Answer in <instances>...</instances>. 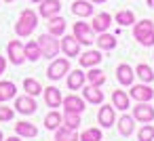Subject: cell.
<instances>
[{"instance_id": "obj_1", "label": "cell", "mask_w": 154, "mask_h": 141, "mask_svg": "<svg viewBox=\"0 0 154 141\" xmlns=\"http://www.w3.org/2000/svg\"><path fill=\"white\" fill-rule=\"evenodd\" d=\"M36 26H38V15L32 9H23L19 19H17V23H15V34L26 38V36H30L36 30Z\"/></svg>"}, {"instance_id": "obj_2", "label": "cell", "mask_w": 154, "mask_h": 141, "mask_svg": "<svg viewBox=\"0 0 154 141\" xmlns=\"http://www.w3.org/2000/svg\"><path fill=\"white\" fill-rule=\"evenodd\" d=\"M133 38L141 46H152L154 44V23L150 19H141L133 26Z\"/></svg>"}, {"instance_id": "obj_3", "label": "cell", "mask_w": 154, "mask_h": 141, "mask_svg": "<svg viewBox=\"0 0 154 141\" xmlns=\"http://www.w3.org/2000/svg\"><path fill=\"white\" fill-rule=\"evenodd\" d=\"M36 42H38V46H40V51H42V57H47V59L57 57L59 51H61L59 40H57V36H53V34H42Z\"/></svg>"}, {"instance_id": "obj_4", "label": "cell", "mask_w": 154, "mask_h": 141, "mask_svg": "<svg viewBox=\"0 0 154 141\" xmlns=\"http://www.w3.org/2000/svg\"><path fill=\"white\" fill-rule=\"evenodd\" d=\"M7 55H9V59H11L13 65H23V63L28 61V59H26V49H23V44H21L19 40H11V42H9Z\"/></svg>"}, {"instance_id": "obj_5", "label": "cell", "mask_w": 154, "mask_h": 141, "mask_svg": "<svg viewBox=\"0 0 154 141\" xmlns=\"http://www.w3.org/2000/svg\"><path fill=\"white\" fill-rule=\"evenodd\" d=\"M68 72H70V61L68 59H53L49 70H47V76L51 80H61Z\"/></svg>"}, {"instance_id": "obj_6", "label": "cell", "mask_w": 154, "mask_h": 141, "mask_svg": "<svg viewBox=\"0 0 154 141\" xmlns=\"http://www.w3.org/2000/svg\"><path fill=\"white\" fill-rule=\"evenodd\" d=\"M74 36H76V40L80 42V44H93L95 40H93V28L91 26H87L85 21H76L74 23Z\"/></svg>"}, {"instance_id": "obj_7", "label": "cell", "mask_w": 154, "mask_h": 141, "mask_svg": "<svg viewBox=\"0 0 154 141\" xmlns=\"http://www.w3.org/2000/svg\"><path fill=\"white\" fill-rule=\"evenodd\" d=\"M59 46H61V51H63V55L66 57H78V53H80V42L76 40V36L72 34V36H63L61 40H59Z\"/></svg>"}, {"instance_id": "obj_8", "label": "cell", "mask_w": 154, "mask_h": 141, "mask_svg": "<svg viewBox=\"0 0 154 141\" xmlns=\"http://www.w3.org/2000/svg\"><path fill=\"white\" fill-rule=\"evenodd\" d=\"M129 97L135 99L137 103H141V101H150V99H154V91H152L148 84H131Z\"/></svg>"}, {"instance_id": "obj_9", "label": "cell", "mask_w": 154, "mask_h": 141, "mask_svg": "<svg viewBox=\"0 0 154 141\" xmlns=\"http://www.w3.org/2000/svg\"><path fill=\"white\" fill-rule=\"evenodd\" d=\"M15 110L19 112V114H34L36 110H38V105H36V99L34 97H30V95H19V97H15Z\"/></svg>"}, {"instance_id": "obj_10", "label": "cell", "mask_w": 154, "mask_h": 141, "mask_svg": "<svg viewBox=\"0 0 154 141\" xmlns=\"http://www.w3.org/2000/svg\"><path fill=\"white\" fill-rule=\"evenodd\" d=\"M133 118L137 122H152L154 120V107L148 101H141L133 107Z\"/></svg>"}, {"instance_id": "obj_11", "label": "cell", "mask_w": 154, "mask_h": 141, "mask_svg": "<svg viewBox=\"0 0 154 141\" xmlns=\"http://www.w3.org/2000/svg\"><path fill=\"white\" fill-rule=\"evenodd\" d=\"M97 120H99V124L103 126V128H110V126H114V122H116V112H114V105H101L99 107V112H97Z\"/></svg>"}, {"instance_id": "obj_12", "label": "cell", "mask_w": 154, "mask_h": 141, "mask_svg": "<svg viewBox=\"0 0 154 141\" xmlns=\"http://www.w3.org/2000/svg\"><path fill=\"white\" fill-rule=\"evenodd\" d=\"M133 78H135V70L129 63H120L116 68V80L120 82V86H131L133 84Z\"/></svg>"}, {"instance_id": "obj_13", "label": "cell", "mask_w": 154, "mask_h": 141, "mask_svg": "<svg viewBox=\"0 0 154 141\" xmlns=\"http://www.w3.org/2000/svg\"><path fill=\"white\" fill-rule=\"evenodd\" d=\"M61 105H63V110H68V112H78V114H82L85 107H87L85 99H82V97H76V95H68V97H63Z\"/></svg>"}, {"instance_id": "obj_14", "label": "cell", "mask_w": 154, "mask_h": 141, "mask_svg": "<svg viewBox=\"0 0 154 141\" xmlns=\"http://www.w3.org/2000/svg\"><path fill=\"white\" fill-rule=\"evenodd\" d=\"M59 11H61V2H59V0H42V2H40V17L51 19V17L59 15Z\"/></svg>"}, {"instance_id": "obj_15", "label": "cell", "mask_w": 154, "mask_h": 141, "mask_svg": "<svg viewBox=\"0 0 154 141\" xmlns=\"http://www.w3.org/2000/svg\"><path fill=\"white\" fill-rule=\"evenodd\" d=\"M110 26H112V15H110V13H99V15H95L93 21H91V28H93V32H97V34L108 32Z\"/></svg>"}, {"instance_id": "obj_16", "label": "cell", "mask_w": 154, "mask_h": 141, "mask_svg": "<svg viewBox=\"0 0 154 141\" xmlns=\"http://www.w3.org/2000/svg\"><path fill=\"white\" fill-rule=\"evenodd\" d=\"M42 93H45V101H47L49 107L55 110V107L61 105L63 97H61V91H59V88H55V86H47V88H42Z\"/></svg>"}, {"instance_id": "obj_17", "label": "cell", "mask_w": 154, "mask_h": 141, "mask_svg": "<svg viewBox=\"0 0 154 141\" xmlns=\"http://www.w3.org/2000/svg\"><path fill=\"white\" fill-rule=\"evenodd\" d=\"M72 13L76 17H91L93 15V2L91 0H76L72 4Z\"/></svg>"}, {"instance_id": "obj_18", "label": "cell", "mask_w": 154, "mask_h": 141, "mask_svg": "<svg viewBox=\"0 0 154 141\" xmlns=\"http://www.w3.org/2000/svg\"><path fill=\"white\" fill-rule=\"evenodd\" d=\"M112 105L116 107V110H120V112H125V110H129L131 107V97L125 93V91H114L112 93Z\"/></svg>"}, {"instance_id": "obj_19", "label": "cell", "mask_w": 154, "mask_h": 141, "mask_svg": "<svg viewBox=\"0 0 154 141\" xmlns=\"http://www.w3.org/2000/svg\"><path fill=\"white\" fill-rule=\"evenodd\" d=\"M82 99H87L89 103H95V105H99V103H103V91H99V86H93V84H89V86L82 91Z\"/></svg>"}, {"instance_id": "obj_20", "label": "cell", "mask_w": 154, "mask_h": 141, "mask_svg": "<svg viewBox=\"0 0 154 141\" xmlns=\"http://www.w3.org/2000/svg\"><path fill=\"white\" fill-rule=\"evenodd\" d=\"M15 133H17L19 137H28V139H32V137L38 135V128H36V124H32V122H28V120H21V122L15 124Z\"/></svg>"}, {"instance_id": "obj_21", "label": "cell", "mask_w": 154, "mask_h": 141, "mask_svg": "<svg viewBox=\"0 0 154 141\" xmlns=\"http://www.w3.org/2000/svg\"><path fill=\"white\" fill-rule=\"evenodd\" d=\"M15 97H17V86L11 80H2V82H0V103H5L9 99H15Z\"/></svg>"}, {"instance_id": "obj_22", "label": "cell", "mask_w": 154, "mask_h": 141, "mask_svg": "<svg viewBox=\"0 0 154 141\" xmlns=\"http://www.w3.org/2000/svg\"><path fill=\"white\" fill-rule=\"evenodd\" d=\"M101 53L99 51H87V53H82L80 55V65L82 68H95V65H99L101 63Z\"/></svg>"}, {"instance_id": "obj_23", "label": "cell", "mask_w": 154, "mask_h": 141, "mask_svg": "<svg viewBox=\"0 0 154 141\" xmlns=\"http://www.w3.org/2000/svg\"><path fill=\"white\" fill-rule=\"evenodd\" d=\"M85 82H87V74H82L80 70H72V72H70V76H68V88H70V91L82 88Z\"/></svg>"}, {"instance_id": "obj_24", "label": "cell", "mask_w": 154, "mask_h": 141, "mask_svg": "<svg viewBox=\"0 0 154 141\" xmlns=\"http://www.w3.org/2000/svg\"><path fill=\"white\" fill-rule=\"evenodd\" d=\"M63 32H66V19L63 17H59V15H55V17H51L49 19V34H53V36H63Z\"/></svg>"}, {"instance_id": "obj_25", "label": "cell", "mask_w": 154, "mask_h": 141, "mask_svg": "<svg viewBox=\"0 0 154 141\" xmlns=\"http://www.w3.org/2000/svg\"><path fill=\"white\" fill-rule=\"evenodd\" d=\"M95 42H97V46H99L101 51H114V49H116V36H112V34H108V32H101Z\"/></svg>"}, {"instance_id": "obj_26", "label": "cell", "mask_w": 154, "mask_h": 141, "mask_svg": "<svg viewBox=\"0 0 154 141\" xmlns=\"http://www.w3.org/2000/svg\"><path fill=\"white\" fill-rule=\"evenodd\" d=\"M63 124V114H59L57 110H51L47 116H45V126L49 128V130H55V128H59Z\"/></svg>"}, {"instance_id": "obj_27", "label": "cell", "mask_w": 154, "mask_h": 141, "mask_svg": "<svg viewBox=\"0 0 154 141\" xmlns=\"http://www.w3.org/2000/svg\"><path fill=\"white\" fill-rule=\"evenodd\" d=\"M55 141H80V137L72 130V128H68V126H59V128H55Z\"/></svg>"}, {"instance_id": "obj_28", "label": "cell", "mask_w": 154, "mask_h": 141, "mask_svg": "<svg viewBox=\"0 0 154 141\" xmlns=\"http://www.w3.org/2000/svg\"><path fill=\"white\" fill-rule=\"evenodd\" d=\"M80 124H82V120H80V114H78V112H68V110H63V126L76 130Z\"/></svg>"}, {"instance_id": "obj_29", "label": "cell", "mask_w": 154, "mask_h": 141, "mask_svg": "<svg viewBox=\"0 0 154 141\" xmlns=\"http://www.w3.org/2000/svg\"><path fill=\"white\" fill-rule=\"evenodd\" d=\"M23 49H26V59H28V61H38V59H42V51H40V46H38L36 40L28 42Z\"/></svg>"}, {"instance_id": "obj_30", "label": "cell", "mask_w": 154, "mask_h": 141, "mask_svg": "<svg viewBox=\"0 0 154 141\" xmlns=\"http://www.w3.org/2000/svg\"><path fill=\"white\" fill-rule=\"evenodd\" d=\"M23 91H26V95H30V97H38V95L42 93V86H40V82H38L36 78H26V80H23Z\"/></svg>"}, {"instance_id": "obj_31", "label": "cell", "mask_w": 154, "mask_h": 141, "mask_svg": "<svg viewBox=\"0 0 154 141\" xmlns=\"http://www.w3.org/2000/svg\"><path fill=\"white\" fill-rule=\"evenodd\" d=\"M133 122H135L133 116H120V120H118V130H120L122 137H129V135L133 133V128H135Z\"/></svg>"}, {"instance_id": "obj_32", "label": "cell", "mask_w": 154, "mask_h": 141, "mask_svg": "<svg viewBox=\"0 0 154 141\" xmlns=\"http://www.w3.org/2000/svg\"><path fill=\"white\" fill-rule=\"evenodd\" d=\"M135 74H137V78L143 80L146 84H150V82L154 80V70H152L150 65H146V63H139L137 70H135Z\"/></svg>"}, {"instance_id": "obj_33", "label": "cell", "mask_w": 154, "mask_h": 141, "mask_svg": "<svg viewBox=\"0 0 154 141\" xmlns=\"http://www.w3.org/2000/svg\"><path fill=\"white\" fill-rule=\"evenodd\" d=\"M87 80H89L93 86H101V84H106V74H103L101 70H97V68H91V70L87 72Z\"/></svg>"}, {"instance_id": "obj_34", "label": "cell", "mask_w": 154, "mask_h": 141, "mask_svg": "<svg viewBox=\"0 0 154 141\" xmlns=\"http://www.w3.org/2000/svg\"><path fill=\"white\" fill-rule=\"evenodd\" d=\"M116 23H120V26H133V23H135L133 11H129V9L118 11V13H116Z\"/></svg>"}, {"instance_id": "obj_35", "label": "cell", "mask_w": 154, "mask_h": 141, "mask_svg": "<svg viewBox=\"0 0 154 141\" xmlns=\"http://www.w3.org/2000/svg\"><path fill=\"white\" fill-rule=\"evenodd\" d=\"M137 139H139V141H154V126H150V124L146 122V124L139 128Z\"/></svg>"}, {"instance_id": "obj_36", "label": "cell", "mask_w": 154, "mask_h": 141, "mask_svg": "<svg viewBox=\"0 0 154 141\" xmlns=\"http://www.w3.org/2000/svg\"><path fill=\"white\" fill-rule=\"evenodd\" d=\"M80 141H101V128H87L80 135Z\"/></svg>"}, {"instance_id": "obj_37", "label": "cell", "mask_w": 154, "mask_h": 141, "mask_svg": "<svg viewBox=\"0 0 154 141\" xmlns=\"http://www.w3.org/2000/svg\"><path fill=\"white\" fill-rule=\"evenodd\" d=\"M15 118V110L13 107H7L5 103L0 105V122H11Z\"/></svg>"}, {"instance_id": "obj_38", "label": "cell", "mask_w": 154, "mask_h": 141, "mask_svg": "<svg viewBox=\"0 0 154 141\" xmlns=\"http://www.w3.org/2000/svg\"><path fill=\"white\" fill-rule=\"evenodd\" d=\"M5 70H7V59H5L2 55H0V76L5 74Z\"/></svg>"}, {"instance_id": "obj_39", "label": "cell", "mask_w": 154, "mask_h": 141, "mask_svg": "<svg viewBox=\"0 0 154 141\" xmlns=\"http://www.w3.org/2000/svg\"><path fill=\"white\" fill-rule=\"evenodd\" d=\"M91 2H93V4H103L106 0H91Z\"/></svg>"}, {"instance_id": "obj_40", "label": "cell", "mask_w": 154, "mask_h": 141, "mask_svg": "<svg viewBox=\"0 0 154 141\" xmlns=\"http://www.w3.org/2000/svg\"><path fill=\"white\" fill-rule=\"evenodd\" d=\"M7 141H21V137H9Z\"/></svg>"}, {"instance_id": "obj_41", "label": "cell", "mask_w": 154, "mask_h": 141, "mask_svg": "<svg viewBox=\"0 0 154 141\" xmlns=\"http://www.w3.org/2000/svg\"><path fill=\"white\" fill-rule=\"evenodd\" d=\"M148 7H150V9H154V0H148Z\"/></svg>"}, {"instance_id": "obj_42", "label": "cell", "mask_w": 154, "mask_h": 141, "mask_svg": "<svg viewBox=\"0 0 154 141\" xmlns=\"http://www.w3.org/2000/svg\"><path fill=\"white\" fill-rule=\"evenodd\" d=\"M30 2H36V4H40V2H42V0H30Z\"/></svg>"}, {"instance_id": "obj_43", "label": "cell", "mask_w": 154, "mask_h": 141, "mask_svg": "<svg viewBox=\"0 0 154 141\" xmlns=\"http://www.w3.org/2000/svg\"><path fill=\"white\" fill-rule=\"evenodd\" d=\"M2 2H13V0H2Z\"/></svg>"}, {"instance_id": "obj_44", "label": "cell", "mask_w": 154, "mask_h": 141, "mask_svg": "<svg viewBox=\"0 0 154 141\" xmlns=\"http://www.w3.org/2000/svg\"><path fill=\"white\" fill-rule=\"evenodd\" d=\"M0 141H2V130H0Z\"/></svg>"}]
</instances>
